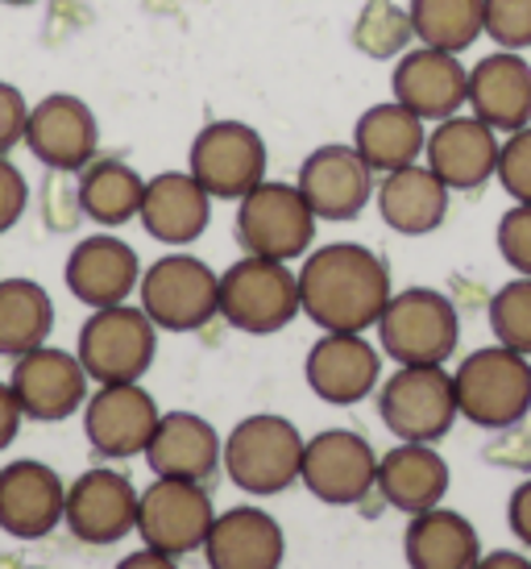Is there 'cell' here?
Listing matches in <instances>:
<instances>
[{
  "mask_svg": "<svg viewBox=\"0 0 531 569\" xmlns=\"http://www.w3.org/2000/svg\"><path fill=\"white\" fill-rule=\"evenodd\" d=\"M494 246H499V258L507 267L531 279V204H511L502 212L499 229H494Z\"/></svg>",
  "mask_w": 531,
  "mask_h": 569,
  "instance_id": "obj_38",
  "label": "cell"
},
{
  "mask_svg": "<svg viewBox=\"0 0 531 569\" xmlns=\"http://www.w3.org/2000/svg\"><path fill=\"white\" fill-rule=\"evenodd\" d=\"M411 30L420 47L465 54L485 33V0H411Z\"/></svg>",
  "mask_w": 531,
  "mask_h": 569,
  "instance_id": "obj_33",
  "label": "cell"
},
{
  "mask_svg": "<svg viewBox=\"0 0 531 569\" xmlns=\"http://www.w3.org/2000/svg\"><path fill=\"white\" fill-rule=\"evenodd\" d=\"M473 569H531V557L515 553V549H494V553H482Z\"/></svg>",
  "mask_w": 531,
  "mask_h": 569,
  "instance_id": "obj_44",
  "label": "cell"
},
{
  "mask_svg": "<svg viewBox=\"0 0 531 569\" xmlns=\"http://www.w3.org/2000/svg\"><path fill=\"white\" fill-rule=\"evenodd\" d=\"M21 420H26V411H21V403H17L13 387H9V382H0V453L17 441Z\"/></svg>",
  "mask_w": 531,
  "mask_h": 569,
  "instance_id": "obj_42",
  "label": "cell"
},
{
  "mask_svg": "<svg viewBox=\"0 0 531 569\" xmlns=\"http://www.w3.org/2000/svg\"><path fill=\"white\" fill-rule=\"evenodd\" d=\"M303 379L315 399L332 408H353L365 396H374L382 382V349L365 332H320L308 349Z\"/></svg>",
  "mask_w": 531,
  "mask_h": 569,
  "instance_id": "obj_18",
  "label": "cell"
},
{
  "mask_svg": "<svg viewBox=\"0 0 531 569\" xmlns=\"http://www.w3.org/2000/svg\"><path fill=\"white\" fill-rule=\"evenodd\" d=\"M303 441L299 428L287 416L274 411H253L233 432L224 437L220 466L237 490L270 499L299 482V461H303Z\"/></svg>",
  "mask_w": 531,
  "mask_h": 569,
  "instance_id": "obj_4",
  "label": "cell"
},
{
  "mask_svg": "<svg viewBox=\"0 0 531 569\" xmlns=\"http://www.w3.org/2000/svg\"><path fill=\"white\" fill-rule=\"evenodd\" d=\"M469 112L494 133L531 126V63L519 50H494L469 67Z\"/></svg>",
  "mask_w": 531,
  "mask_h": 569,
  "instance_id": "obj_23",
  "label": "cell"
},
{
  "mask_svg": "<svg viewBox=\"0 0 531 569\" xmlns=\"http://www.w3.org/2000/svg\"><path fill=\"white\" fill-rule=\"evenodd\" d=\"M485 38L499 50H531V0H485Z\"/></svg>",
  "mask_w": 531,
  "mask_h": 569,
  "instance_id": "obj_36",
  "label": "cell"
},
{
  "mask_svg": "<svg viewBox=\"0 0 531 569\" xmlns=\"http://www.w3.org/2000/svg\"><path fill=\"white\" fill-rule=\"evenodd\" d=\"M138 300L158 332H196L220 317V274L196 253H167L141 270Z\"/></svg>",
  "mask_w": 531,
  "mask_h": 569,
  "instance_id": "obj_8",
  "label": "cell"
},
{
  "mask_svg": "<svg viewBox=\"0 0 531 569\" xmlns=\"http://www.w3.org/2000/svg\"><path fill=\"white\" fill-rule=\"evenodd\" d=\"M138 499L141 490H133V482L121 470L96 466L67 487L63 523L76 540L104 549V545H117L129 532H138Z\"/></svg>",
  "mask_w": 531,
  "mask_h": 569,
  "instance_id": "obj_15",
  "label": "cell"
},
{
  "mask_svg": "<svg viewBox=\"0 0 531 569\" xmlns=\"http://www.w3.org/2000/svg\"><path fill=\"white\" fill-rule=\"evenodd\" d=\"M299 317V274L291 262L274 258H237L220 270V320L250 337L282 332Z\"/></svg>",
  "mask_w": 531,
  "mask_h": 569,
  "instance_id": "obj_5",
  "label": "cell"
},
{
  "mask_svg": "<svg viewBox=\"0 0 531 569\" xmlns=\"http://www.w3.org/2000/svg\"><path fill=\"white\" fill-rule=\"evenodd\" d=\"M299 482L329 507H358L378 487V453L353 428H324L303 441Z\"/></svg>",
  "mask_w": 531,
  "mask_h": 569,
  "instance_id": "obj_10",
  "label": "cell"
},
{
  "mask_svg": "<svg viewBox=\"0 0 531 569\" xmlns=\"http://www.w3.org/2000/svg\"><path fill=\"white\" fill-rule=\"evenodd\" d=\"M224 437L196 411H162L154 437L146 445V466L154 478H188V482H208L220 470Z\"/></svg>",
  "mask_w": 531,
  "mask_h": 569,
  "instance_id": "obj_26",
  "label": "cell"
},
{
  "mask_svg": "<svg viewBox=\"0 0 531 569\" xmlns=\"http://www.w3.org/2000/svg\"><path fill=\"white\" fill-rule=\"evenodd\" d=\"M26 121H30V104L21 88L0 80V154L17 150V142H26Z\"/></svg>",
  "mask_w": 531,
  "mask_h": 569,
  "instance_id": "obj_40",
  "label": "cell"
},
{
  "mask_svg": "<svg viewBox=\"0 0 531 569\" xmlns=\"http://www.w3.org/2000/svg\"><path fill=\"white\" fill-rule=\"evenodd\" d=\"M117 569H179V557L158 553V549H138V553L121 557Z\"/></svg>",
  "mask_w": 531,
  "mask_h": 569,
  "instance_id": "obj_43",
  "label": "cell"
},
{
  "mask_svg": "<svg viewBox=\"0 0 531 569\" xmlns=\"http://www.w3.org/2000/svg\"><path fill=\"white\" fill-rule=\"evenodd\" d=\"M54 329L50 291L33 279H0V358H21L47 346Z\"/></svg>",
  "mask_w": 531,
  "mask_h": 569,
  "instance_id": "obj_32",
  "label": "cell"
},
{
  "mask_svg": "<svg viewBox=\"0 0 531 569\" xmlns=\"http://www.w3.org/2000/svg\"><path fill=\"white\" fill-rule=\"evenodd\" d=\"M67 487L47 461H9L0 470V528L17 540H42L63 523Z\"/></svg>",
  "mask_w": 531,
  "mask_h": 569,
  "instance_id": "obj_22",
  "label": "cell"
},
{
  "mask_svg": "<svg viewBox=\"0 0 531 569\" xmlns=\"http://www.w3.org/2000/svg\"><path fill=\"white\" fill-rule=\"evenodd\" d=\"M499 133L473 112L444 117L428 129L423 162L449 191H478L499 171Z\"/></svg>",
  "mask_w": 531,
  "mask_h": 569,
  "instance_id": "obj_20",
  "label": "cell"
},
{
  "mask_svg": "<svg viewBox=\"0 0 531 569\" xmlns=\"http://www.w3.org/2000/svg\"><path fill=\"white\" fill-rule=\"evenodd\" d=\"M490 332L494 341L507 349H515L523 358H531V279L515 274L511 283H502L490 296Z\"/></svg>",
  "mask_w": 531,
  "mask_h": 569,
  "instance_id": "obj_35",
  "label": "cell"
},
{
  "mask_svg": "<svg viewBox=\"0 0 531 569\" xmlns=\"http://www.w3.org/2000/svg\"><path fill=\"white\" fill-rule=\"evenodd\" d=\"M30 204V183H26V174L17 171V162L9 154H0V233H9L17 221H21V212Z\"/></svg>",
  "mask_w": 531,
  "mask_h": 569,
  "instance_id": "obj_39",
  "label": "cell"
},
{
  "mask_svg": "<svg viewBox=\"0 0 531 569\" xmlns=\"http://www.w3.org/2000/svg\"><path fill=\"white\" fill-rule=\"evenodd\" d=\"M391 296V267L361 241L308 250L299 267V312L320 332L374 329Z\"/></svg>",
  "mask_w": 531,
  "mask_h": 569,
  "instance_id": "obj_1",
  "label": "cell"
},
{
  "mask_svg": "<svg viewBox=\"0 0 531 569\" xmlns=\"http://www.w3.org/2000/svg\"><path fill=\"white\" fill-rule=\"evenodd\" d=\"M217 507L203 482L188 478H154L138 499V537L146 549L188 557L203 549Z\"/></svg>",
  "mask_w": 531,
  "mask_h": 569,
  "instance_id": "obj_11",
  "label": "cell"
},
{
  "mask_svg": "<svg viewBox=\"0 0 531 569\" xmlns=\"http://www.w3.org/2000/svg\"><path fill=\"white\" fill-rule=\"evenodd\" d=\"M494 179L515 204H531V126L507 133V142L499 146V171Z\"/></svg>",
  "mask_w": 531,
  "mask_h": 569,
  "instance_id": "obj_37",
  "label": "cell"
},
{
  "mask_svg": "<svg viewBox=\"0 0 531 569\" xmlns=\"http://www.w3.org/2000/svg\"><path fill=\"white\" fill-rule=\"evenodd\" d=\"M266 142L246 121H212L191 138L188 171L212 200H241L266 179Z\"/></svg>",
  "mask_w": 531,
  "mask_h": 569,
  "instance_id": "obj_12",
  "label": "cell"
},
{
  "mask_svg": "<svg viewBox=\"0 0 531 569\" xmlns=\"http://www.w3.org/2000/svg\"><path fill=\"white\" fill-rule=\"evenodd\" d=\"M378 349L394 366H449L461 346L457 303L437 287L394 291L378 317Z\"/></svg>",
  "mask_w": 531,
  "mask_h": 569,
  "instance_id": "obj_3",
  "label": "cell"
},
{
  "mask_svg": "<svg viewBox=\"0 0 531 569\" xmlns=\"http://www.w3.org/2000/svg\"><path fill=\"white\" fill-rule=\"evenodd\" d=\"M63 283L92 312L96 308H117V303H129V296L138 291L141 258L117 233H92L67 253Z\"/></svg>",
  "mask_w": 531,
  "mask_h": 569,
  "instance_id": "obj_21",
  "label": "cell"
},
{
  "mask_svg": "<svg viewBox=\"0 0 531 569\" xmlns=\"http://www.w3.org/2000/svg\"><path fill=\"white\" fill-rule=\"evenodd\" d=\"M391 92L399 104L423 117V121H444L465 112L469 104V71L465 63L437 47H411L394 59Z\"/></svg>",
  "mask_w": 531,
  "mask_h": 569,
  "instance_id": "obj_19",
  "label": "cell"
},
{
  "mask_svg": "<svg viewBox=\"0 0 531 569\" xmlns=\"http://www.w3.org/2000/svg\"><path fill=\"white\" fill-rule=\"evenodd\" d=\"M158 353V325L141 303H117V308H96L79 329L76 358L83 362L88 379L109 387V382H141L154 366Z\"/></svg>",
  "mask_w": 531,
  "mask_h": 569,
  "instance_id": "obj_9",
  "label": "cell"
},
{
  "mask_svg": "<svg viewBox=\"0 0 531 569\" xmlns=\"http://www.w3.org/2000/svg\"><path fill=\"white\" fill-rule=\"evenodd\" d=\"M26 150L47 171L79 174L100 150V126L96 112L71 92H50L30 104L26 121Z\"/></svg>",
  "mask_w": 531,
  "mask_h": 569,
  "instance_id": "obj_16",
  "label": "cell"
},
{
  "mask_svg": "<svg viewBox=\"0 0 531 569\" xmlns=\"http://www.w3.org/2000/svg\"><path fill=\"white\" fill-rule=\"evenodd\" d=\"M449 196L453 191L440 183L428 162H411V167L387 171L378 179L374 204L387 229H394L399 238H423V233H437L444 224Z\"/></svg>",
  "mask_w": 531,
  "mask_h": 569,
  "instance_id": "obj_27",
  "label": "cell"
},
{
  "mask_svg": "<svg viewBox=\"0 0 531 569\" xmlns=\"http://www.w3.org/2000/svg\"><path fill=\"white\" fill-rule=\"evenodd\" d=\"M507 523H511L519 545L531 549V478L511 490V499H507Z\"/></svg>",
  "mask_w": 531,
  "mask_h": 569,
  "instance_id": "obj_41",
  "label": "cell"
},
{
  "mask_svg": "<svg viewBox=\"0 0 531 569\" xmlns=\"http://www.w3.org/2000/svg\"><path fill=\"white\" fill-rule=\"evenodd\" d=\"M138 221L154 241L183 250L191 241H200L212 221V196L196 183L191 171H162L146 179Z\"/></svg>",
  "mask_w": 531,
  "mask_h": 569,
  "instance_id": "obj_25",
  "label": "cell"
},
{
  "mask_svg": "<svg viewBox=\"0 0 531 569\" xmlns=\"http://www.w3.org/2000/svg\"><path fill=\"white\" fill-rule=\"evenodd\" d=\"M378 416L391 428L394 441H444L461 420L453 370H444V366H394L391 379L378 382Z\"/></svg>",
  "mask_w": 531,
  "mask_h": 569,
  "instance_id": "obj_6",
  "label": "cell"
},
{
  "mask_svg": "<svg viewBox=\"0 0 531 569\" xmlns=\"http://www.w3.org/2000/svg\"><path fill=\"white\" fill-rule=\"evenodd\" d=\"M0 4H9V9H26V4H38V0H0Z\"/></svg>",
  "mask_w": 531,
  "mask_h": 569,
  "instance_id": "obj_45",
  "label": "cell"
},
{
  "mask_svg": "<svg viewBox=\"0 0 531 569\" xmlns=\"http://www.w3.org/2000/svg\"><path fill=\"white\" fill-rule=\"evenodd\" d=\"M457 411L473 428H515L531 416V358L507 346H485L465 353L453 370Z\"/></svg>",
  "mask_w": 531,
  "mask_h": 569,
  "instance_id": "obj_2",
  "label": "cell"
},
{
  "mask_svg": "<svg viewBox=\"0 0 531 569\" xmlns=\"http://www.w3.org/2000/svg\"><path fill=\"white\" fill-rule=\"evenodd\" d=\"M282 557H287L282 523L262 507L220 511L203 540L208 569H279Z\"/></svg>",
  "mask_w": 531,
  "mask_h": 569,
  "instance_id": "obj_24",
  "label": "cell"
},
{
  "mask_svg": "<svg viewBox=\"0 0 531 569\" xmlns=\"http://www.w3.org/2000/svg\"><path fill=\"white\" fill-rule=\"evenodd\" d=\"M141 196H146V179L121 159H100L96 154L79 171L76 204L100 229H121V224L138 221Z\"/></svg>",
  "mask_w": 531,
  "mask_h": 569,
  "instance_id": "obj_31",
  "label": "cell"
},
{
  "mask_svg": "<svg viewBox=\"0 0 531 569\" xmlns=\"http://www.w3.org/2000/svg\"><path fill=\"white\" fill-rule=\"evenodd\" d=\"M423 146H428V121L399 104L394 96L382 104H370L353 126V150L370 162L374 174L423 162Z\"/></svg>",
  "mask_w": 531,
  "mask_h": 569,
  "instance_id": "obj_29",
  "label": "cell"
},
{
  "mask_svg": "<svg viewBox=\"0 0 531 569\" xmlns=\"http://www.w3.org/2000/svg\"><path fill=\"white\" fill-rule=\"evenodd\" d=\"M411 42H415V30H411V17L403 4H394V0H365L361 4L358 26H353V47L361 54L399 59Z\"/></svg>",
  "mask_w": 531,
  "mask_h": 569,
  "instance_id": "obj_34",
  "label": "cell"
},
{
  "mask_svg": "<svg viewBox=\"0 0 531 569\" xmlns=\"http://www.w3.org/2000/svg\"><path fill=\"white\" fill-rule=\"evenodd\" d=\"M88 382L92 379L76 353L54 346H38L13 358V375H9V387L26 420H38V425H59L67 416H76L88 403Z\"/></svg>",
  "mask_w": 531,
  "mask_h": 569,
  "instance_id": "obj_17",
  "label": "cell"
},
{
  "mask_svg": "<svg viewBox=\"0 0 531 569\" xmlns=\"http://www.w3.org/2000/svg\"><path fill=\"white\" fill-rule=\"evenodd\" d=\"M407 569H473L482 561L478 528L453 507H428L411 516L403 532Z\"/></svg>",
  "mask_w": 531,
  "mask_h": 569,
  "instance_id": "obj_30",
  "label": "cell"
},
{
  "mask_svg": "<svg viewBox=\"0 0 531 569\" xmlns=\"http://www.w3.org/2000/svg\"><path fill=\"white\" fill-rule=\"evenodd\" d=\"M158 420H162V411L141 382L96 387L83 403V437L100 458L112 461L141 458L150 437H154Z\"/></svg>",
  "mask_w": 531,
  "mask_h": 569,
  "instance_id": "obj_14",
  "label": "cell"
},
{
  "mask_svg": "<svg viewBox=\"0 0 531 569\" xmlns=\"http://www.w3.org/2000/svg\"><path fill=\"white\" fill-rule=\"evenodd\" d=\"M299 191L308 208L315 212V221H358L365 204L374 200V171L370 162L361 159L353 142H329V146H315L312 154L303 159L299 167Z\"/></svg>",
  "mask_w": 531,
  "mask_h": 569,
  "instance_id": "obj_13",
  "label": "cell"
},
{
  "mask_svg": "<svg viewBox=\"0 0 531 569\" xmlns=\"http://www.w3.org/2000/svg\"><path fill=\"white\" fill-rule=\"evenodd\" d=\"M315 224L320 221L295 183L262 179L258 188L237 200V246L253 258H274V262L308 258L315 241Z\"/></svg>",
  "mask_w": 531,
  "mask_h": 569,
  "instance_id": "obj_7",
  "label": "cell"
},
{
  "mask_svg": "<svg viewBox=\"0 0 531 569\" xmlns=\"http://www.w3.org/2000/svg\"><path fill=\"white\" fill-rule=\"evenodd\" d=\"M449 461L440 458L437 445L420 441H394L391 453L378 458V495L403 511V516H420L428 507H440L449 495Z\"/></svg>",
  "mask_w": 531,
  "mask_h": 569,
  "instance_id": "obj_28",
  "label": "cell"
}]
</instances>
